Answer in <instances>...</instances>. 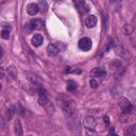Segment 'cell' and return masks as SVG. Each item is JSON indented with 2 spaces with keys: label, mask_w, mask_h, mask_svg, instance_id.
Listing matches in <instances>:
<instances>
[{
  "label": "cell",
  "mask_w": 136,
  "mask_h": 136,
  "mask_svg": "<svg viewBox=\"0 0 136 136\" xmlns=\"http://www.w3.org/2000/svg\"><path fill=\"white\" fill-rule=\"evenodd\" d=\"M38 11H39V7H38L37 3H29L28 4L27 12H28V14L30 15V16L36 15L38 13Z\"/></svg>",
  "instance_id": "obj_7"
},
{
  "label": "cell",
  "mask_w": 136,
  "mask_h": 136,
  "mask_svg": "<svg viewBox=\"0 0 136 136\" xmlns=\"http://www.w3.org/2000/svg\"><path fill=\"white\" fill-rule=\"evenodd\" d=\"M74 3L81 13H87V12H89V10H90L89 7H88V4L85 1H75Z\"/></svg>",
  "instance_id": "obj_8"
},
{
  "label": "cell",
  "mask_w": 136,
  "mask_h": 136,
  "mask_svg": "<svg viewBox=\"0 0 136 136\" xmlns=\"http://www.w3.org/2000/svg\"><path fill=\"white\" fill-rule=\"evenodd\" d=\"M17 113H18L19 115H21V116L25 114V109L21 106V104H17Z\"/></svg>",
  "instance_id": "obj_25"
},
{
  "label": "cell",
  "mask_w": 136,
  "mask_h": 136,
  "mask_svg": "<svg viewBox=\"0 0 136 136\" xmlns=\"http://www.w3.org/2000/svg\"><path fill=\"white\" fill-rule=\"evenodd\" d=\"M113 136H119V135H117V134H114V135H113Z\"/></svg>",
  "instance_id": "obj_33"
},
{
  "label": "cell",
  "mask_w": 136,
  "mask_h": 136,
  "mask_svg": "<svg viewBox=\"0 0 136 136\" xmlns=\"http://www.w3.org/2000/svg\"><path fill=\"white\" fill-rule=\"evenodd\" d=\"M104 16V29L105 30H108V26H109V17L106 14H103Z\"/></svg>",
  "instance_id": "obj_27"
},
{
  "label": "cell",
  "mask_w": 136,
  "mask_h": 136,
  "mask_svg": "<svg viewBox=\"0 0 136 136\" xmlns=\"http://www.w3.org/2000/svg\"><path fill=\"white\" fill-rule=\"evenodd\" d=\"M129 95L133 99H136V88H132V89H130L129 90Z\"/></svg>",
  "instance_id": "obj_26"
},
{
  "label": "cell",
  "mask_w": 136,
  "mask_h": 136,
  "mask_svg": "<svg viewBox=\"0 0 136 136\" xmlns=\"http://www.w3.org/2000/svg\"><path fill=\"white\" fill-rule=\"evenodd\" d=\"M29 136H31V135H29Z\"/></svg>",
  "instance_id": "obj_34"
},
{
  "label": "cell",
  "mask_w": 136,
  "mask_h": 136,
  "mask_svg": "<svg viewBox=\"0 0 136 136\" xmlns=\"http://www.w3.org/2000/svg\"><path fill=\"white\" fill-rule=\"evenodd\" d=\"M4 77V70H3V68H1V78H3Z\"/></svg>",
  "instance_id": "obj_31"
},
{
  "label": "cell",
  "mask_w": 136,
  "mask_h": 136,
  "mask_svg": "<svg viewBox=\"0 0 136 136\" xmlns=\"http://www.w3.org/2000/svg\"><path fill=\"white\" fill-rule=\"evenodd\" d=\"M7 72H8V74H9L10 77H12L13 79H15L16 77H17V69L15 68L14 65H11V66H9V67L7 68Z\"/></svg>",
  "instance_id": "obj_14"
},
{
  "label": "cell",
  "mask_w": 136,
  "mask_h": 136,
  "mask_svg": "<svg viewBox=\"0 0 136 136\" xmlns=\"http://www.w3.org/2000/svg\"><path fill=\"white\" fill-rule=\"evenodd\" d=\"M110 67L113 68V69H115V70H118L119 68H121V62H120L119 60H115L114 62H112V63L110 64Z\"/></svg>",
  "instance_id": "obj_18"
},
{
  "label": "cell",
  "mask_w": 136,
  "mask_h": 136,
  "mask_svg": "<svg viewBox=\"0 0 136 136\" xmlns=\"http://www.w3.org/2000/svg\"><path fill=\"white\" fill-rule=\"evenodd\" d=\"M126 136H133V135H132V133L130 132V131H128V132H127V134H126Z\"/></svg>",
  "instance_id": "obj_32"
},
{
  "label": "cell",
  "mask_w": 136,
  "mask_h": 136,
  "mask_svg": "<svg viewBox=\"0 0 136 136\" xmlns=\"http://www.w3.org/2000/svg\"><path fill=\"white\" fill-rule=\"evenodd\" d=\"M104 121H105L106 125H109V117H108V116H105V117H104Z\"/></svg>",
  "instance_id": "obj_30"
},
{
  "label": "cell",
  "mask_w": 136,
  "mask_h": 136,
  "mask_svg": "<svg viewBox=\"0 0 136 136\" xmlns=\"http://www.w3.org/2000/svg\"><path fill=\"white\" fill-rule=\"evenodd\" d=\"M133 31H134V28L131 25H125V26H123V28H122V32H123V34H125V35L132 34Z\"/></svg>",
  "instance_id": "obj_15"
},
{
  "label": "cell",
  "mask_w": 136,
  "mask_h": 136,
  "mask_svg": "<svg viewBox=\"0 0 136 136\" xmlns=\"http://www.w3.org/2000/svg\"><path fill=\"white\" fill-rule=\"evenodd\" d=\"M125 71H126L125 67H121V68L118 69L117 71H116V73H115V75H116V80L121 79V78H122V75H123V73H125Z\"/></svg>",
  "instance_id": "obj_20"
},
{
  "label": "cell",
  "mask_w": 136,
  "mask_h": 136,
  "mask_svg": "<svg viewBox=\"0 0 136 136\" xmlns=\"http://www.w3.org/2000/svg\"><path fill=\"white\" fill-rule=\"evenodd\" d=\"M38 7H39V10L43 11V12H46L47 9H48V5H47L46 1H39L38 2Z\"/></svg>",
  "instance_id": "obj_21"
},
{
  "label": "cell",
  "mask_w": 136,
  "mask_h": 136,
  "mask_svg": "<svg viewBox=\"0 0 136 136\" xmlns=\"http://www.w3.org/2000/svg\"><path fill=\"white\" fill-rule=\"evenodd\" d=\"M77 89V83L72 80H69L67 83V90L68 92H74Z\"/></svg>",
  "instance_id": "obj_17"
},
{
  "label": "cell",
  "mask_w": 136,
  "mask_h": 136,
  "mask_svg": "<svg viewBox=\"0 0 136 136\" xmlns=\"http://www.w3.org/2000/svg\"><path fill=\"white\" fill-rule=\"evenodd\" d=\"M97 126V120L96 118L93 116H87L84 119V127L88 130H94Z\"/></svg>",
  "instance_id": "obj_6"
},
{
  "label": "cell",
  "mask_w": 136,
  "mask_h": 136,
  "mask_svg": "<svg viewBox=\"0 0 136 136\" xmlns=\"http://www.w3.org/2000/svg\"><path fill=\"white\" fill-rule=\"evenodd\" d=\"M119 106L125 113H131L132 112V104L127 98H120L119 99Z\"/></svg>",
  "instance_id": "obj_4"
},
{
  "label": "cell",
  "mask_w": 136,
  "mask_h": 136,
  "mask_svg": "<svg viewBox=\"0 0 136 136\" xmlns=\"http://www.w3.org/2000/svg\"><path fill=\"white\" fill-rule=\"evenodd\" d=\"M1 37H2L3 39H9V37H10V31L2 30V31H1Z\"/></svg>",
  "instance_id": "obj_22"
},
{
  "label": "cell",
  "mask_w": 136,
  "mask_h": 136,
  "mask_svg": "<svg viewBox=\"0 0 136 136\" xmlns=\"http://www.w3.org/2000/svg\"><path fill=\"white\" fill-rule=\"evenodd\" d=\"M57 53H58V49L55 45H53V44L48 45V47H47V54L53 57V56H56Z\"/></svg>",
  "instance_id": "obj_11"
},
{
  "label": "cell",
  "mask_w": 136,
  "mask_h": 136,
  "mask_svg": "<svg viewBox=\"0 0 136 136\" xmlns=\"http://www.w3.org/2000/svg\"><path fill=\"white\" fill-rule=\"evenodd\" d=\"M97 25V17L95 15H89L85 18V26L87 28H94Z\"/></svg>",
  "instance_id": "obj_9"
},
{
  "label": "cell",
  "mask_w": 136,
  "mask_h": 136,
  "mask_svg": "<svg viewBox=\"0 0 136 136\" xmlns=\"http://www.w3.org/2000/svg\"><path fill=\"white\" fill-rule=\"evenodd\" d=\"M92 46H93V42H92V39L88 37H83L79 40V48L83 51L90 50Z\"/></svg>",
  "instance_id": "obj_3"
},
{
  "label": "cell",
  "mask_w": 136,
  "mask_h": 136,
  "mask_svg": "<svg viewBox=\"0 0 136 136\" xmlns=\"http://www.w3.org/2000/svg\"><path fill=\"white\" fill-rule=\"evenodd\" d=\"M63 112L66 117H71L75 113V103L72 100H69V101L64 102L62 105Z\"/></svg>",
  "instance_id": "obj_1"
},
{
  "label": "cell",
  "mask_w": 136,
  "mask_h": 136,
  "mask_svg": "<svg viewBox=\"0 0 136 136\" xmlns=\"http://www.w3.org/2000/svg\"><path fill=\"white\" fill-rule=\"evenodd\" d=\"M92 79H95V78H104L106 75V71L103 67H97V68H94L93 70H90L89 72Z\"/></svg>",
  "instance_id": "obj_5"
},
{
  "label": "cell",
  "mask_w": 136,
  "mask_h": 136,
  "mask_svg": "<svg viewBox=\"0 0 136 136\" xmlns=\"http://www.w3.org/2000/svg\"><path fill=\"white\" fill-rule=\"evenodd\" d=\"M45 110L47 111V113H48L49 115H52L53 113H54V106H53V104H51V102H49L45 106Z\"/></svg>",
  "instance_id": "obj_19"
},
{
  "label": "cell",
  "mask_w": 136,
  "mask_h": 136,
  "mask_svg": "<svg viewBox=\"0 0 136 136\" xmlns=\"http://www.w3.org/2000/svg\"><path fill=\"white\" fill-rule=\"evenodd\" d=\"M130 132L132 133V135H133V136H136V125H134V126L131 128V130H130Z\"/></svg>",
  "instance_id": "obj_29"
},
{
  "label": "cell",
  "mask_w": 136,
  "mask_h": 136,
  "mask_svg": "<svg viewBox=\"0 0 136 136\" xmlns=\"http://www.w3.org/2000/svg\"><path fill=\"white\" fill-rule=\"evenodd\" d=\"M14 127H15V134H16L17 136H22V133H23V131H22L21 122H20V120H19V119H16Z\"/></svg>",
  "instance_id": "obj_13"
},
{
  "label": "cell",
  "mask_w": 136,
  "mask_h": 136,
  "mask_svg": "<svg viewBox=\"0 0 136 136\" xmlns=\"http://www.w3.org/2000/svg\"><path fill=\"white\" fill-rule=\"evenodd\" d=\"M13 111H12L11 109H9L8 110V113H7V115H8V120H11L12 119V117H13Z\"/></svg>",
  "instance_id": "obj_28"
},
{
  "label": "cell",
  "mask_w": 136,
  "mask_h": 136,
  "mask_svg": "<svg viewBox=\"0 0 136 136\" xmlns=\"http://www.w3.org/2000/svg\"><path fill=\"white\" fill-rule=\"evenodd\" d=\"M1 28H2V30H7V31H10V32H11V30H12V27H11L10 23H5V22L2 23Z\"/></svg>",
  "instance_id": "obj_24"
},
{
  "label": "cell",
  "mask_w": 136,
  "mask_h": 136,
  "mask_svg": "<svg viewBox=\"0 0 136 136\" xmlns=\"http://www.w3.org/2000/svg\"><path fill=\"white\" fill-rule=\"evenodd\" d=\"M31 42H32V45H33L34 47H39L40 45L43 44L44 38H43V36H42L40 34H34Z\"/></svg>",
  "instance_id": "obj_12"
},
{
  "label": "cell",
  "mask_w": 136,
  "mask_h": 136,
  "mask_svg": "<svg viewBox=\"0 0 136 136\" xmlns=\"http://www.w3.org/2000/svg\"><path fill=\"white\" fill-rule=\"evenodd\" d=\"M89 84H90V87L92 88H97L98 87V81L96 79H90Z\"/></svg>",
  "instance_id": "obj_23"
},
{
  "label": "cell",
  "mask_w": 136,
  "mask_h": 136,
  "mask_svg": "<svg viewBox=\"0 0 136 136\" xmlns=\"http://www.w3.org/2000/svg\"><path fill=\"white\" fill-rule=\"evenodd\" d=\"M50 101H49V99H48V96H39L38 97V104L39 105H42V106H45L48 104Z\"/></svg>",
  "instance_id": "obj_16"
},
{
  "label": "cell",
  "mask_w": 136,
  "mask_h": 136,
  "mask_svg": "<svg viewBox=\"0 0 136 136\" xmlns=\"http://www.w3.org/2000/svg\"><path fill=\"white\" fill-rule=\"evenodd\" d=\"M114 51H115V54L117 56L123 58V60H131V57H132L131 52H130L127 48H125L123 46H120V45L116 46L114 48Z\"/></svg>",
  "instance_id": "obj_2"
},
{
  "label": "cell",
  "mask_w": 136,
  "mask_h": 136,
  "mask_svg": "<svg viewBox=\"0 0 136 136\" xmlns=\"http://www.w3.org/2000/svg\"><path fill=\"white\" fill-rule=\"evenodd\" d=\"M29 27L31 28V30H39L43 26V21L40 19H33L28 23Z\"/></svg>",
  "instance_id": "obj_10"
}]
</instances>
